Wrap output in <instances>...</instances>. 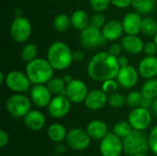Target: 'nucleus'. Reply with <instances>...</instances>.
Segmentation results:
<instances>
[{
  "mask_svg": "<svg viewBox=\"0 0 157 156\" xmlns=\"http://www.w3.org/2000/svg\"><path fill=\"white\" fill-rule=\"evenodd\" d=\"M120 69L118 57L112 55L109 51H101L95 54L87 65L88 75L98 82L117 78Z\"/></svg>",
  "mask_w": 157,
  "mask_h": 156,
  "instance_id": "1",
  "label": "nucleus"
},
{
  "mask_svg": "<svg viewBox=\"0 0 157 156\" xmlns=\"http://www.w3.org/2000/svg\"><path fill=\"white\" fill-rule=\"evenodd\" d=\"M47 60L54 70L63 71L67 69L74 62L73 51L66 43L55 41L48 49Z\"/></svg>",
  "mask_w": 157,
  "mask_h": 156,
  "instance_id": "2",
  "label": "nucleus"
},
{
  "mask_svg": "<svg viewBox=\"0 0 157 156\" xmlns=\"http://www.w3.org/2000/svg\"><path fill=\"white\" fill-rule=\"evenodd\" d=\"M53 70L49 61L42 58H36L26 66V74L34 85L48 83L53 76Z\"/></svg>",
  "mask_w": 157,
  "mask_h": 156,
  "instance_id": "3",
  "label": "nucleus"
},
{
  "mask_svg": "<svg viewBox=\"0 0 157 156\" xmlns=\"http://www.w3.org/2000/svg\"><path fill=\"white\" fill-rule=\"evenodd\" d=\"M123 150L128 155L145 153L149 148L148 137L142 131L133 130L127 137L123 139Z\"/></svg>",
  "mask_w": 157,
  "mask_h": 156,
  "instance_id": "4",
  "label": "nucleus"
},
{
  "mask_svg": "<svg viewBox=\"0 0 157 156\" xmlns=\"http://www.w3.org/2000/svg\"><path fill=\"white\" fill-rule=\"evenodd\" d=\"M6 108L14 118H22L30 111L31 101L21 94H15L7 98Z\"/></svg>",
  "mask_w": 157,
  "mask_h": 156,
  "instance_id": "5",
  "label": "nucleus"
},
{
  "mask_svg": "<svg viewBox=\"0 0 157 156\" xmlns=\"http://www.w3.org/2000/svg\"><path fill=\"white\" fill-rule=\"evenodd\" d=\"M31 24L29 20L24 17H16L10 27V34L12 39L18 43H23L29 40L31 35Z\"/></svg>",
  "mask_w": 157,
  "mask_h": 156,
  "instance_id": "6",
  "label": "nucleus"
},
{
  "mask_svg": "<svg viewBox=\"0 0 157 156\" xmlns=\"http://www.w3.org/2000/svg\"><path fill=\"white\" fill-rule=\"evenodd\" d=\"M99 152L102 156H121L123 150V142L121 138L114 132H109L101 140Z\"/></svg>",
  "mask_w": 157,
  "mask_h": 156,
  "instance_id": "7",
  "label": "nucleus"
},
{
  "mask_svg": "<svg viewBox=\"0 0 157 156\" xmlns=\"http://www.w3.org/2000/svg\"><path fill=\"white\" fill-rule=\"evenodd\" d=\"M80 40L84 47L88 49L101 47L107 42L102 30L92 26H88L85 29L81 30Z\"/></svg>",
  "mask_w": 157,
  "mask_h": 156,
  "instance_id": "8",
  "label": "nucleus"
},
{
  "mask_svg": "<svg viewBox=\"0 0 157 156\" xmlns=\"http://www.w3.org/2000/svg\"><path fill=\"white\" fill-rule=\"evenodd\" d=\"M66 143L69 147L76 151H83L88 148L91 142V137L86 130L80 128L72 129L66 136Z\"/></svg>",
  "mask_w": 157,
  "mask_h": 156,
  "instance_id": "9",
  "label": "nucleus"
},
{
  "mask_svg": "<svg viewBox=\"0 0 157 156\" xmlns=\"http://www.w3.org/2000/svg\"><path fill=\"white\" fill-rule=\"evenodd\" d=\"M6 86L13 92L22 93L28 91L30 86V80L27 74L20 71H11L6 75Z\"/></svg>",
  "mask_w": 157,
  "mask_h": 156,
  "instance_id": "10",
  "label": "nucleus"
},
{
  "mask_svg": "<svg viewBox=\"0 0 157 156\" xmlns=\"http://www.w3.org/2000/svg\"><path fill=\"white\" fill-rule=\"evenodd\" d=\"M128 121L131 123L133 130L143 131L150 126L152 122V115L148 108L137 107L129 114Z\"/></svg>",
  "mask_w": 157,
  "mask_h": 156,
  "instance_id": "11",
  "label": "nucleus"
},
{
  "mask_svg": "<svg viewBox=\"0 0 157 156\" xmlns=\"http://www.w3.org/2000/svg\"><path fill=\"white\" fill-rule=\"evenodd\" d=\"M71 109V101L65 95H56L48 105V112L54 119L65 117Z\"/></svg>",
  "mask_w": 157,
  "mask_h": 156,
  "instance_id": "12",
  "label": "nucleus"
},
{
  "mask_svg": "<svg viewBox=\"0 0 157 156\" xmlns=\"http://www.w3.org/2000/svg\"><path fill=\"white\" fill-rule=\"evenodd\" d=\"M88 94V89L85 82L79 79H73L66 84V97L73 103L84 102Z\"/></svg>",
  "mask_w": 157,
  "mask_h": 156,
  "instance_id": "13",
  "label": "nucleus"
},
{
  "mask_svg": "<svg viewBox=\"0 0 157 156\" xmlns=\"http://www.w3.org/2000/svg\"><path fill=\"white\" fill-rule=\"evenodd\" d=\"M139 74V71L130 64L121 67L117 75V82L124 88H132L138 82Z\"/></svg>",
  "mask_w": 157,
  "mask_h": 156,
  "instance_id": "14",
  "label": "nucleus"
},
{
  "mask_svg": "<svg viewBox=\"0 0 157 156\" xmlns=\"http://www.w3.org/2000/svg\"><path fill=\"white\" fill-rule=\"evenodd\" d=\"M52 98V92L48 86H44V84L34 85V86L31 88L30 99L37 107H48Z\"/></svg>",
  "mask_w": 157,
  "mask_h": 156,
  "instance_id": "15",
  "label": "nucleus"
},
{
  "mask_svg": "<svg viewBox=\"0 0 157 156\" xmlns=\"http://www.w3.org/2000/svg\"><path fill=\"white\" fill-rule=\"evenodd\" d=\"M109 96L102 89H95L88 92L84 103L90 110L101 109L108 103Z\"/></svg>",
  "mask_w": 157,
  "mask_h": 156,
  "instance_id": "16",
  "label": "nucleus"
},
{
  "mask_svg": "<svg viewBox=\"0 0 157 156\" xmlns=\"http://www.w3.org/2000/svg\"><path fill=\"white\" fill-rule=\"evenodd\" d=\"M143 18L138 12H130L122 19L124 32L128 35H137L141 31Z\"/></svg>",
  "mask_w": 157,
  "mask_h": 156,
  "instance_id": "17",
  "label": "nucleus"
},
{
  "mask_svg": "<svg viewBox=\"0 0 157 156\" xmlns=\"http://www.w3.org/2000/svg\"><path fill=\"white\" fill-rule=\"evenodd\" d=\"M139 74L145 79H152L157 75V57L146 56L139 63Z\"/></svg>",
  "mask_w": 157,
  "mask_h": 156,
  "instance_id": "18",
  "label": "nucleus"
},
{
  "mask_svg": "<svg viewBox=\"0 0 157 156\" xmlns=\"http://www.w3.org/2000/svg\"><path fill=\"white\" fill-rule=\"evenodd\" d=\"M102 33L107 40H116L122 36V33L124 32L122 21L117 20V19H111L104 25L102 28Z\"/></svg>",
  "mask_w": 157,
  "mask_h": 156,
  "instance_id": "19",
  "label": "nucleus"
},
{
  "mask_svg": "<svg viewBox=\"0 0 157 156\" xmlns=\"http://www.w3.org/2000/svg\"><path fill=\"white\" fill-rule=\"evenodd\" d=\"M122 49L130 54H139L144 51V43L137 35H126L121 41Z\"/></svg>",
  "mask_w": 157,
  "mask_h": 156,
  "instance_id": "20",
  "label": "nucleus"
},
{
  "mask_svg": "<svg viewBox=\"0 0 157 156\" xmlns=\"http://www.w3.org/2000/svg\"><path fill=\"white\" fill-rule=\"evenodd\" d=\"M24 123L29 130L33 131H40L46 123V118L43 113L38 110H30L24 117Z\"/></svg>",
  "mask_w": 157,
  "mask_h": 156,
  "instance_id": "21",
  "label": "nucleus"
},
{
  "mask_svg": "<svg viewBox=\"0 0 157 156\" xmlns=\"http://www.w3.org/2000/svg\"><path fill=\"white\" fill-rule=\"evenodd\" d=\"M86 131L91 137V139L94 140H102L108 133L109 129L108 125L100 120H94L90 121L86 126Z\"/></svg>",
  "mask_w": 157,
  "mask_h": 156,
  "instance_id": "22",
  "label": "nucleus"
},
{
  "mask_svg": "<svg viewBox=\"0 0 157 156\" xmlns=\"http://www.w3.org/2000/svg\"><path fill=\"white\" fill-rule=\"evenodd\" d=\"M67 131L65 127L60 123H53L50 125L47 131V135L49 139L53 143H61L66 139Z\"/></svg>",
  "mask_w": 157,
  "mask_h": 156,
  "instance_id": "23",
  "label": "nucleus"
},
{
  "mask_svg": "<svg viewBox=\"0 0 157 156\" xmlns=\"http://www.w3.org/2000/svg\"><path fill=\"white\" fill-rule=\"evenodd\" d=\"M90 19L88 15L84 10H75L71 15V24L72 26L78 30H83L89 26Z\"/></svg>",
  "mask_w": 157,
  "mask_h": 156,
  "instance_id": "24",
  "label": "nucleus"
},
{
  "mask_svg": "<svg viewBox=\"0 0 157 156\" xmlns=\"http://www.w3.org/2000/svg\"><path fill=\"white\" fill-rule=\"evenodd\" d=\"M132 6L139 14L147 15L156 7V0H132Z\"/></svg>",
  "mask_w": 157,
  "mask_h": 156,
  "instance_id": "25",
  "label": "nucleus"
},
{
  "mask_svg": "<svg viewBox=\"0 0 157 156\" xmlns=\"http://www.w3.org/2000/svg\"><path fill=\"white\" fill-rule=\"evenodd\" d=\"M47 86L52 92V94L66 96V83L64 82L63 78H60V77L52 78L47 83Z\"/></svg>",
  "mask_w": 157,
  "mask_h": 156,
  "instance_id": "26",
  "label": "nucleus"
},
{
  "mask_svg": "<svg viewBox=\"0 0 157 156\" xmlns=\"http://www.w3.org/2000/svg\"><path fill=\"white\" fill-rule=\"evenodd\" d=\"M141 93L143 97L150 98V99H155L157 97V79L152 78L148 79L144 86H142Z\"/></svg>",
  "mask_w": 157,
  "mask_h": 156,
  "instance_id": "27",
  "label": "nucleus"
},
{
  "mask_svg": "<svg viewBox=\"0 0 157 156\" xmlns=\"http://www.w3.org/2000/svg\"><path fill=\"white\" fill-rule=\"evenodd\" d=\"M71 25V17H68L66 14H59L53 20L54 29L59 32H64Z\"/></svg>",
  "mask_w": 157,
  "mask_h": 156,
  "instance_id": "28",
  "label": "nucleus"
},
{
  "mask_svg": "<svg viewBox=\"0 0 157 156\" xmlns=\"http://www.w3.org/2000/svg\"><path fill=\"white\" fill-rule=\"evenodd\" d=\"M132 131H133V128L131 125V123L125 120L119 121L113 127V132L121 139H124L125 137H127Z\"/></svg>",
  "mask_w": 157,
  "mask_h": 156,
  "instance_id": "29",
  "label": "nucleus"
},
{
  "mask_svg": "<svg viewBox=\"0 0 157 156\" xmlns=\"http://www.w3.org/2000/svg\"><path fill=\"white\" fill-rule=\"evenodd\" d=\"M141 31L149 37H155L157 33V22L152 17L143 18Z\"/></svg>",
  "mask_w": 157,
  "mask_h": 156,
  "instance_id": "30",
  "label": "nucleus"
},
{
  "mask_svg": "<svg viewBox=\"0 0 157 156\" xmlns=\"http://www.w3.org/2000/svg\"><path fill=\"white\" fill-rule=\"evenodd\" d=\"M37 53H38V49L36 45L33 43H29L22 49L21 58L24 62L29 63L37 58Z\"/></svg>",
  "mask_w": 157,
  "mask_h": 156,
  "instance_id": "31",
  "label": "nucleus"
},
{
  "mask_svg": "<svg viewBox=\"0 0 157 156\" xmlns=\"http://www.w3.org/2000/svg\"><path fill=\"white\" fill-rule=\"evenodd\" d=\"M108 103L112 108H121L124 106V104L126 103V97L119 92H113V93L109 94Z\"/></svg>",
  "mask_w": 157,
  "mask_h": 156,
  "instance_id": "32",
  "label": "nucleus"
},
{
  "mask_svg": "<svg viewBox=\"0 0 157 156\" xmlns=\"http://www.w3.org/2000/svg\"><path fill=\"white\" fill-rule=\"evenodd\" d=\"M143 98V95L141 92L138 91H132L129 93L126 97V104L132 108H135L137 107H140L141 101Z\"/></svg>",
  "mask_w": 157,
  "mask_h": 156,
  "instance_id": "33",
  "label": "nucleus"
},
{
  "mask_svg": "<svg viewBox=\"0 0 157 156\" xmlns=\"http://www.w3.org/2000/svg\"><path fill=\"white\" fill-rule=\"evenodd\" d=\"M106 24V18L104 17L103 14H101V12H98L97 14L93 15L92 17L90 18V22H89V26H92L94 28L102 29V28L104 27V25Z\"/></svg>",
  "mask_w": 157,
  "mask_h": 156,
  "instance_id": "34",
  "label": "nucleus"
},
{
  "mask_svg": "<svg viewBox=\"0 0 157 156\" xmlns=\"http://www.w3.org/2000/svg\"><path fill=\"white\" fill-rule=\"evenodd\" d=\"M110 2L111 0H90V6L95 11L103 12L109 7Z\"/></svg>",
  "mask_w": 157,
  "mask_h": 156,
  "instance_id": "35",
  "label": "nucleus"
},
{
  "mask_svg": "<svg viewBox=\"0 0 157 156\" xmlns=\"http://www.w3.org/2000/svg\"><path fill=\"white\" fill-rule=\"evenodd\" d=\"M148 140H149V148L157 156V126L153 128V130L151 131L148 136Z\"/></svg>",
  "mask_w": 157,
  "mask_h": 156,
  "instance_id": "36",
  "label": "nucleus"
},
{
  "mask_svg": "<svg viewBox=\"0 0 157 156\" xmlns=\"http://www.w3.org/2000/svg\"><path fill=\"white\" fill-rule=\"evenodd\" d=\"M118 82H116L114 79H110V80H107L105 82H103L102 84V90L104 92H106L107 94H111L113 92H116L117 88H118Z\"/></svg>",
  "mask_w": 157,
  "mask_h": 156,
  "instance_id": "37",
  "label": "nucleus"
},
{
  "mask_svg": "<svg viewBox=\"0 0 157 156\" xmlns=\"http://www.w3.org/2000/svg\"><path fill=\"white\" fill-rule=\"evenodd\" d=\"M144 51L146 56H155L157 52V45L155 41H150L144 44Z\"/></svg>",
  "mask_w": 157,
  "mask_h": 156,
  "instance_id": "38",
  "label": "nucleus"
},
{
  "mask_svg": "<svg viewBox=\"0 0 157 156\" xmlns=\"http://www.w3.org/2000/svg\"><path fill=\"white\" fill-rule=\"evenodd\" d=\"M9 143V135L6 131H5L4 130L0 131V147L1 148H5L6 146H7Z\"/></svg>",
  "mask_w": 157,
  "mask_h": 156,
  "instance_id": "39",
  "label": "nucleus"
},
{
  "mask_svg": "<svg viewBox=\"0 0 157 156\" xmlns=\"http://www.w3.org/2000/svg\"><path fill=\"white\" fill-rule=\"evenodd\" d=\"M122 50H123V49H122V47H121V44L113 43L112 45H110V47H109V51L112 55L118 57V56L121 53V51H122Z\"/></svg>",
  "mask_w": 157,
  "mask_h": 156,
  "instance_id": "40",
  "label": "nucleus"
},
{
  "mask_svg": "<svg viewBox=\"0 0 157 156\" xmlns=\"http://www.w3.org/2000/svg\"><path fill=\"white\" fill-rule=\"evenodd\" d=\"M132 0H111V3L118 8H125L132 5Z\"/></svg>",
  "mask_w": 157,
  "mask_h": 156,
  "instance_id": "41",
  "label": "nucleus"
},
{
  "mask_svg": "<svg viewBox=\"0 0 157 156\" xmlns=\"http://www.w3.org/2000/svg\"><path fill=\"white\" fill-rule=\"evenodd\" d=\"M85 60V54L83 51L76 50L73 51V61L75 63H81Z\"/></svg>",
  "mask_w": 157,
  "mask_h": 156,
  "instance_id": "42",
  "label": "nucleus"
},
{
  "mask_svg": "<svg viewBox=\"0 0 157 156\" xmlns=\"http://www.w3.org/2000/svg\"><path fill=\"white\" fill-rule=\"evenodd\" d=\"M152 105H153V99H150V98L143 97L141 104H140V107L144 108H152Z\"/></svg>",
  "mask_w": 157,
  "mask_h": 156,
  "instance_id": "43",
  "label": "nucleus"
},
{
  "mask_svg": "<svg viewBox=\"0 0 157 156\" xmlns=\"http://www.w3.org/2000/svg\"><path fill=\"white\" fill-rule=\"evenodd\" d=\"M118 61H119V64L121 67H124V66H127L129 65V60L126 56H121L118 58Z\"/></svg>",
  "mask_w": 157,
  "mask_h": 156,
  "instance_id": "44",
  "label": "nucleus"
},
{
  "mask_svg": "<svg viewBox=\"0 0 157 156\" xmlns=\"http://www.w3.org/2000/svg\"><path fill=\"white\" fill-rule=\"evenodd\" d=\"M63 78V80H64V82H65L66 84H68L70 81H72V80H73V77H72L70 74H65Z\"/></svg>",
  "mask_w": 157,
  "mask_h": 156,
  "instance_id": "45",
  "label": "nucleus"
},
{
  "mask_svg": "<svg viewBox=\"0 0 157 156\" xmlns=\"http://www.w3.org/2000/svg\"><path fill=\"white\" fill-rule=\"evenodd\" d=\"M152 109L157 114V97L153 100V105H152Z\"/></svg>",
  "mask_w": 157,
  "mask_h": 156,
  "instance_id": "46",
  "label": "nucleus"
},
{
  "mask_svg": "<svg viewBox=\"0 0 157 156\" xmlns=\"http://www.w3.org/2000/svg\"><path fill=\"white\" fill-rule=\"evenodd\" d=\"M6 76H5V74H4L3 72H1V73H0V84H1V85L4 84V83L6 82Z\"/></svg>",
  "mask_w": 157,
  "mask_h": 156,
  "instance_id": "47",
  "label": "nucleus"
},
{
  "mask_svg": "<svg viewBox=\"0 0 157 156\" xmlns=\"http://www.w3.org/2000/svg\"><path fill=\"white\" fill-rule=\"evenodd\" d=\"M133 156H146V154L144 153H141V154H135V155Z\"/></svg>",
  "mask_w": 157,
  "mask_h": 156,
  "instance_id": "48",
  "label": "nucleus"
},
{
  "mask_svg": "<svg viewBox=\"0 0 157 156\" xmlns=\"http://www.w3.org/2000/svg\"><path fill=\"white\" fill-rule=\"evenodd\" d=\"M154 41H155V43L157 45V33L155 34V40Z\"/></svg>",
  "mask_w": 157,
  "mask_h": 156,
  "instance_id": "49",
  "label": "nucleus"
},
{
  "mask_svg": "<svg viewBox=\"0 0 157 156\" xmlns=\"http://www.w3.org/2000/svg\"><path fill=\"white\" fill-rule=\"evenodd\" d=\"M52 156H58V155H52Z\"/></svg>",
  "mask_w": 157,
  "mask_h": 156,
  "instance_id": "50",
  "label": "nucleus"
}]
</instances>
